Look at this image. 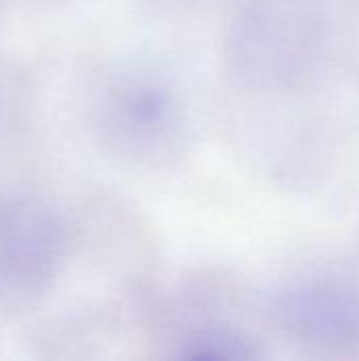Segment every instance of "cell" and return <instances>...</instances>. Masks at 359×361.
<instances>
[{
    "label": "cell",
    "mask_w": 359,
    "mask_h": 361,
    "mask_svg": "<svg viewBox=\"0 0 359 361\" xmlns=\"http://www.w3.org/2000/svg\"><path fill=\"white\" fill-rule=\"evenodd\" d=\"M298 313L309 332L330 341L351 336L359 328L358 302L347 292L334 288L307 292Z\"/></svg>",
    "instance_id": "6da1fadb"
}]
</instances>
